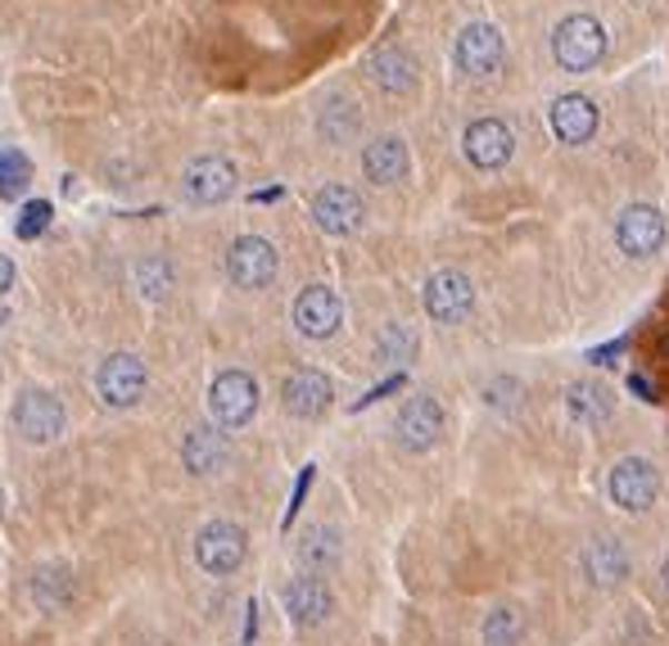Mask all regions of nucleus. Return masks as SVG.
<instances>
[{"label": "nucleus", "instance_id": "obj_1", "mask_svg": "<svg viewBox=\"0 0 669 646\" xmlns=\"http://www.w3.org/2000/svg\"><path fill=\"white\" fill-rule=\"evenodd\" d=\"M607 54V28H601L592 14H570L557 23L552 32V59L561 73H588V68L601 63Z\"/></svg>", "mask_w": 669, "mask_h": 646}, {"label": "nucleus", "instance_id": "obj_2", "mask_svg": "<svg viewBox=\"0 0 669 646\" xmlns=\"http://www.w3.org/2000/svg\"><path fill=\"white\" fill-rule=\"evenodd\" d=\"M10 420H14V435H19L23 444H37V448H46V444H54V439L63 435V425H69V411H63L59 394L28 385V389L14 398V411H10Z\"/></svg>", "mask_w": 669, "mask_h": 646}, {"label": "nucleus", "instance_id": "obj_3", "mask_svg": "<svg viewBox=\"0 0 669 646\" xmlns=\"http://www.w3.org/2000/svg\"><path fill=\"white\" fill-rule=\"evenodd\" d=\"M146 389H150V371L137 352H109L96 367V398L113 411L137 407L146 398Z\"/></svg>", "mask_w": 669, "mask_h": 646}, {"label": "nucleus", "instance_id": "obj_4", "mask_svg": "<svg viewBox=\"0 0 669 646\" xmlns=\"http://www.w3.org/2000/svg\"><path fill=\"white\" fill-rule=\"evenodd\" d=\"M502 54H507V41L493 23H466L452 41V63H457V73L466 78H489L502 68Z\"/></svg>", "mask_w": 669, "mask_h": 646}, {"label": "nucleus", "instance_id": "obj_5", "mask_svg": "<svg viewBox=\"0 0 669 646\" xmlns=\"http://www.w3.org/2000/svg\"><path fill=\"white\" fill-rule=\"evenodd\" d=\"M362 218H367V208H362V195L353 186H340V181H330L312 195V222L334 236V240H345V236H358L362 231Z\"/></svg>", "mask_w": 669, "mask_h": 646}, {"label": "nucleus", "instance_id": "obj_6", "mask_svg": "<svg viewBox=\"0 0 669 646\" xmlns=\"http://www.w3.org/2000/svg\"><path fill=\"white\" fill-rule=\"evenodd\" d=\"M443 435V407L430 394H412L393 416V439L403 453H430Z\"/></svg>", "mask_w": 669, "mask_h": 646}, {"label": "nucleus", "instance_id": "obj_7", "mask_svg": "<svg viewBox=\"0 0 669 646\" xmlns=\"http://www.w3.org/2000/svg\"><path fill=\"white\" fill-rule=\"evenodd\" d=\"M277 245L262 240V236H240L231 249H227V276L236 290H262V285L277 280Z\"/></svg>", "mask_w": 669, "mask_h": 646}, {"label": "nucleus", "instance_id": "obj_8", "mask_svg": "<svg viewBox=\"0 0 669 646\" xmlns=\"http://www.w3.org/2000/svg\"><path fill=\"white\" fill-rule=\"evenodd\" d=\"M240 177H236V163L222 159V155H199L186 172H181V195L199 208H213V203H227L236 195Z\"/></svg>", "mask_w": 669, "mask_h": 646}, {"label": "nucleus", "instance_id": "obj_9", "mask_svg": "<svg viewBox=\"0 0 669 646\" xmlns=\"http://www.w3.org/2000/svg\"><path fill=\"white\" fill-rule=\"evenodd\" d=\"M209 411H213V425H222V429L249 425L258 411V380L249 371H222L209 385Z\"/></svg>", "mask_w": 669, "mask_h": 646}, {"label": "nucleus", "instance_id": "obj_10", "mask_svg": "<svg viewBox=\"0 0 669 646\" xmlns=\"http://www.w3.org/2000/svg\"><path fill=\"white\" fill-rule=\"evenodd\" d=\"M244 551H249V538L231 520H209L194 534V560L209 574H236L244 565Z\"/></svg>", "mask_w": 669, "mask_h": 646}, {"label": "nucleus", "instance_id": "obj_11", "mask_svg": "<svg viewBox=\"0 0 669 646\" xmlns=\"http://www.w3.org/2000/svg\"><path fill=\"white\" fill-rule=\"evenodd\" d=\"M461 155L471 159L480 172H498L516 155V136H511V127L502 118H476L471 127L461 131Z\"/></svg>", "mask_w": 669, "mask_h": 646}, {"label": "nucleus", "instance_id": "obj_12", "mask_svg": "<svg viewBox=\"0 0 669 646\" xmlns=\"http://www.w3.org/2000/svg\"><path fill=\"white\" fill-rule=\"evenodd\" d=\"M426 312L435 317V321H443V326H457L466 312L476 308V285L466 280L461 271H435L430 280H426Z\"/></svg>", "mask_w": 669, "mask_h": 646}, {"label": "nucleus", "instance_id": "obj_13", "mask_svg": "<svg viewBox=\"0 0 669 646\" xmlns=\"http://www.w3.org/2000/svg\"><path fill=\"white\" fill-rule=\"evenodd\" d=\"M607 488H611V501L620 511H647L656 501V493H660V475H656V466L647 457H625L611 470Z\"/></svg>", "mask_w": 669, "mask_h": 646}, {"label": "nucleus", "instance_id": "obj_14", "mask_svg": "<svg viewBox=\"0 0 669 646\" xmlns=\"http://www.w3.org/2000/svg\"><path fill=\"white\" fill-rule=\"evenodd\" d=\"M345 321V304L330 285H308V290L294 299V326L303 339H330Z\"/></svg>", "mask_w": 669, "mask_h": 646}, {"label": "nucleus", "instance_id": "obj_15", "mask_svg": "<svg viewBox=\"0 0 669 646\" xmlns=\"http://www.w3.org/2000/svg\"><path fill=\"white\" fill-rule=\"evenodd\" d=\"M616 245L629 254V258H651L660 245H665V218L660 208L651 203H629L616 222Z\"/></svg>", "mask_w": 669, "mask_h": 646}, {"label": "nucleus", "instance_id": "obj_16", "mask_svg": "<svg viewBox=\"0 0 669 646\" xmlns=\"http://www.w3.org/2000/svg\"><path fill=\"white\" fill-rule=\"evenodd\" d=\"M330 398H334V385H330V376L317 371V367H299V371H290L286 385H281V407H286L290 416H299V420H317V416L330 407Z\"/></svg>", "mask_w": 669, "mask_h": 646}, {"label": "nucleus", "instance_id": "obj_17", "mask_svg": "<svg viewBox=\"0 0 669 646\" xmlns=\"http://www.w3.org/2000/svg\"><path fill=\"white\" fill-rule=\"evenodd\" d=\"M367 78H371L385 96H412V91H417V59H412L403 46H398V41H389V46L371 50Z\"/></svg>", "mask_w": 669, "mask_h": 646}, {"label": "nucleus", "instance_id": "obj_18", "mask_svg": "<svg viewBox=\"0 0 669 646\" xmlns=\"http://www.w3.org/2000/svg\"><path fill=\"white\" fill-rule=\"evenodd\" d=\"M231 461V444L222 435V425H194L181 439V466L190 475H218Z\"/></svg>", "mask_w": 669, "mask_h": 646}, {"label": "nucleus", "instance_id": "obj_19", "mask_svg": "<svg viewBox=\"0 0 669 646\" xmlns=\"http://www.w3.org/2000/svg\"><path fill=\"white\" fill-rule=\"evenodd\" d=\"M548 127L561 146H583V140H592V131H597V105L588 96H561L548 109Z\"/></svg>", "mask_w": 669, "mask_h": 646}, {"label": "nucleus", "instance_id": "obj_20", "mask_svg": "<svg viewBox=\"0 0 669 646\" xmlns=\"http://www.w3.org/2000/svg\"><path fill=\"white\" fill-rule=\"evenodd\" d=\"M317 136L326 140V146H353V140L362 136V109H358V100L353 96H345V91H334L321 109H317Z\"/></svg>", "mask_w": 669, "mask_h": 646}, {"label": "nucleus", "instance_id": "obj_21", "mask_svg": "<svg viewBox=\"0 0 669 646\" xmlns=\"http://www.w3.org/2000/svg\"><path fill=\"white\" fill-rule=\"evenodd\" d=\"M412 168L408 159V140L403 136H376L371 146L362 150V172L371 186H393V181H403Z\"/></svg>", "mask_w": 669, "mask_h": 646}, {"label": "nucleus", "instance_id": "obj_22", "mask_svg": "<svg viewBox=\"0 0 669 646\" xmlns=\"http://www.w3.org/2000/svg\"><path fill=\"white\" fill-rule=\"evenodd\" d=\"M583 574L597 588H620L629 579V551L620 538H592L583 547Z\"/></svg>", "mask_w": 669, "mask_h": 646}, {"label": "nucleus", "instance_id": "obj_23", "mask_svg": "<svg viewBox=\"0 0 669 646\" xmlns=\"http://www.w3.org/2000/svg\"><path fill=\"white\" fill-rule=\"evenodd\" d=\"M286 610H290L294 624L312 628V624L330 619L334 597H330V588L317 579V574H299V579H290V588H286Z\"/></svg>", "mask_w": 669, "mask_h": 646}, {"label": "nucleus", "instance_id": "obj_24", "mask_svg": "<svg viewBox=\"0 0 669 646\" xmlns=\"http://www.w3.org/2000/svg\"><path fill=\"white\" fill-rule=\"evenodd\" d=\"M294 560L303 565V574H330L334 565L345 560V538H340V529H330V525L303 529V538L294 543Z\"/></svg>", "mask_w": 669, "mask_h": 646}, {"label": "nucleus", "instance_id": "obj_25", "mask_svg": "<svg viewBox=\"0 0 669 646\" xmlns=\"http://www.w3.org/2000/svg\"><path fill=\"white\" fill-rule=\"evenodd\" d=\"M566 411H570L579 425L597 429V425H607V420H611L616 402H611V389H607V385H597V380H575V385L566 389Z\"/></svg>", "mask_w": 669, "mask_h": 646}, {"label": "nucleus", "instance_id": "obj_26", "mask_svg": "<svg viewBox=\"0 0 669 646\" xmlns=\"http://www.w3.org/2000/svg\"><path fill=\"white\" fill-rule=\"evenodd\" d=\"M417 348H421V339H417V330H412L408 321H385L380 335H376V362L403 371L412 357H417Z\"/></svg>", "mask_w": 669, "mask_h": 646}, {"label": "nucleus", "instance_id": "obj_27", "mask_svg": "<svg viewBox=\"0 0 669 646\" xmlns=\"http://www.w3.org/2000/svg\"><path fill=\"white\" fill-rule=\"evenodd\" d=\"M32 602L41 610H63L73 602V574L63 565H41L32 569Z\"/></svg>", "mask_w": 669, "mask_h": 646}, {"label": "nucleus", "instance_id": "obj_28", "mask_svg": "<svg viewBox=\"0 0 669 646\" xmlns=\"http://www.w3.org/2000/svg\"><path fill=\"white\" fill-rule=\"evenodd\" d=\"M131 276H137V290H141L150 304H163V299L172 295V285H177V271H172V262H168L163 254L141 258L137 267H131Z\"/></svg>", "mask_w": 669, "mask_h": 646}, {"label": "nucleus", "instance_id": "obj_29", "mask_svg": "<svg viewBox=\"0 0 669 646\" xmlns=\"http://www.w3.org/2000/svg\"><path fill=\"white\" fill-rule=\"evenodd\" d=\"M32 186V163L23 150H0V199H23Z\"/></svg>", "mask_w": 669, "mask_h": 646}, {"label": "nucleus", "instance_id": "obj_30", "mask_svg": "<svg viewBox=\"0 0 669 646\" xmlns=\"http://www.w3.org/2000/svg\"><path fill=\"white\" fill-rule=\"evenodd\" d=\"M525 637V619L511 610V606H502V610H493L489 619H485V642L489 646H516Z\"/></svg>", "mask_w": 669, "mask_h": 646}, {"label": "nucleus", "instance_id": "obj_31", "mask_svg": "<svg viewBox=\"0 0 669 646\" xmlns=\"http://www.w3.org/2000/svg\"><path fill=\"white\" fill-rule=\"evenodd\" d=\"M50 218H54V203H50V199H28V203L19 208V222H14L19 240L46 236V231H50Z\"/></svg>", "mask_w": 669, "mask_h": 646}, {"label": "nucleus", "instance_id": "obj_32", "mask_svg": "<svg viewBox=\"0 0 669 646\" xmlns=\"http://www.w3.org/2000/svg\"><path fill=\"white\" fill-rule=\"evenodd\" d=\"M312 470H317V466H303V470H299V484H294V493H290V507H286V520H281L286 529H290V525L299 520V511H303V497H308V488H312Z\"/></svg>", "mask_w": 669, "mask_h": 646}, {"label": "nucleus", "instance_id": "obj_33", "mask_svg": "<svg viewBox=\"0 0 669 646\" xmlns=\"http://www.w3.org/2000/svg\"><path fill=\"white\" fill-rule=\"evenodd\" d=\"M516 398H520V385H516V380H493V385L485 389V402H493V407H502V411H511Z\"/></svg>", "mask_w": 669, "mask_h": 646}, {"label": "nucleus", "instance_id": "obj_34", "mask_svg": "<svg viewBox=\"0 0 669 646\" xmlns=\"http://www.w3.org/2000/svg\"><path fill=\"white\" fill-rule=\"evenodd\" d=\"M14 276H19V271H14V258H10V254H0V299L14 290Z\"/></svg>", "mask_w": 669, "mask_h": 646}, {"label": "nucleus", "instance_id": "obj_35", "mask_svg": "<svg viewBox=\"0 0 669 646\" xmlns=\"http://www.w3.org/2000/svg\"><path fill=\"white\" fill-rule=\"evenodd\" d=\"M629 389H633V394H642L647 402H656V389H651V380H647V376H633V380H629Z\"/></svg>", "mask_w": 669, "mask_h": 646}, {"label": "nucleus", "instance_id": "obj_36", "mask_svg": "<svg viewBox=\"0 0 669 646\" xmlns=\"http://www.w3.org/2000/svg\"><path fill=\"white\" fill-rule=\"evenodd\" d=\"M249 619H244V642H253V633H258V606L249 602V610H244Z\"/></svg>", "mask_w": 669, "mask_h": 646}, {"label": "nucleus", "instance_id": "obj_37", "mask_svg": "<svg viewBox=\"0 0 669 646\" xmlns=\"http://www.w3.org/2000/svg\"><path fill=\"white\" fill-rule=\"evenodd\" d=\"M660 579H665V593H669V556H665V565H660Z\"/></svg>", "mask_w": 669, "mask_h": 646}, {"label": "nucleus", "instance_id": "obj_38", "mask_svg": "<svg viewBox=\"0 0 669 646\" xmlns=\"http://www.w3.org/2000/svg\"><path fill=\"white\" fill-rule=\"evenodd\" d=\"M665 352H669V339H665Z\"/></svg>", "mask_w": 669, "mask_h": 646}]
</instances>
